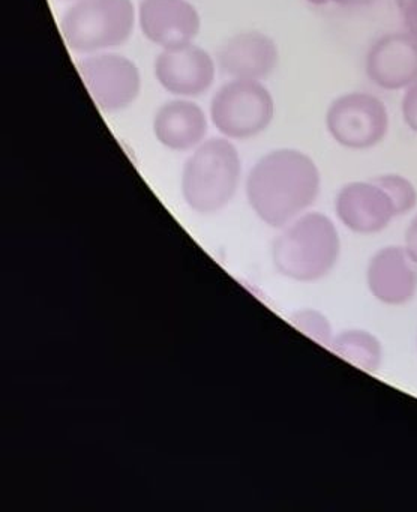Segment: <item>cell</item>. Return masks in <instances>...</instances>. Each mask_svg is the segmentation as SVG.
Returning a JSON list of instances; mask_svg holds the SVG:
<instances>
[{
	"instance_id": "603a6c76",
	"label": "cell",
	"mask_w": 417,
	"mask_h": 512,
	"mask_svg": "<svg viewBox=\"0 0 417 512\" xmlns=\"http://www.w3.org/2000/svg\"><path fill=\"white\" fill-rule=\"evenodd\" d=\"M69 2H75V0H69Z\"/></svg>"
},
{
	"instance_id": "6da1fadb",
	"label": "cell",
	"mask_w": 417,
	"mask_h": 512,
	"mask_svg": "<svg viewBox=\"0 0 417 512\" xmlns=\"http://www.w3.org/2000/svg\"><path fill=\"white\" fill-rule=\"evenodd\" d=\"M321 188L320 170L309 155L282 148L261 157L246 178L249 206L267 226L282 227L305 214Z\"/></svg>"
},
{
	"instance_id": "2e32d148",
	"label": "cell",
	"mask_w": 417,
	"mask_h": 512,
	"mask_svg": "<svg viewBox=\"0 0 417 512\" xmlns=\"http://www.w3.org/2000/svg\"><path fill=\"white\" fill-rule=\"evenodd\" d=\"M372 181L383 188L395 208L396 217H404L416 208L417 190L410 179L395 173H387V175L377 176Z\"/></svg>"
},
{
	"instance_id": "7a4b0ae2",
	"label": "cell",
	"mask_w": 417,
	"mask_h": 512,
	"mask_svg": "<svg viewBox=\"0 0 417 512\" xmlns=\"http://www.w3.org/2000/svg\"><path fill=\"white\" fill-rule=\"evenodd\" d=\"M341 239L335 223L320 212L305 214L282 227L272 248L276 271L299 283H312L335 268Z\"/></svg>"
},
{
	"instance_id": "4fadbf2b",
	"label": "cell",
	"mask_w": 417,
	"mask_h": 512,
	"mask_svg": "<svg viewBox=\"0 0 417 512\" xmlns=\"http://www.w3.org/2000/svg\"><path fill=\"white\" fill-rule=\"evenodd\" d=\"M216 62L231 79L261 82L278 67V46L261 32H242L219 47Z\"/></svg>"
},
{
	"instance_id": "ac0fdd59",
	"label": "cell",
	"mask_w": 417,
	"mask_h": 512,
	"mask_svg": "<svg viewBox=\"0 0 417 512\" xmlns=\"http://www.w3.org/2000/svg\"><path fill=\"white\" fill-rule=\"evenodd\" d=\"M402 116L411 131L417 134V82L408 86L402 98Z\"/></svg>"
},
{
	"instance_id": "9c48e42d",
	"label": "cell",
	"mask_w": 417,
	"mask_h": 512,
	"mask_svg": "<svg viewBox=\"0 0 417 512\" xmlns=\"http://www.w3.org/2000/svg\"><path fill=\"white\" fill-rule=\"evenodd\" d=\"M137 20L146 40L162 50L191 44L201 28L200 14L188 0H141Z\"/></svg>"
},
{
	"instance_id": "5bb4252c",
	"label": "cell",
	"mask_w": 417,
	"mask_h": 512,
	"mask_svg": "<svg viewBox=\"0 0 417 512\" xmlns=\"http://www.w3.org/2000/svg\"><path fill=\"white\" fill-rule=\"evenodd\" d=\"M153 134L164 148L174 152L192 151L206 139L204 110L189 98H176L159 107L153 118Z\"/></svg>"
},
{
	"instance_id": "5b68a950",
	"label": "cell",
	"mask_w": 417,
	"mask_h": 512,
	"mask_svg": "<svg viewBox=\"0 0 417 512\" xmlns=\"http://www.w3.org/2000/svg\"><path fill=\"white\" fill-rule=\"evenodd\" d=\"M275 101L258 80L233 79L222 85L210 103V119L216 130L230 140H248L269 128Z\"/></svg>"
},
{
	"instance_id": "44dd1931",
	"label": "cell",
	"mask_w": 417,
	"mask_h": 512,
	"mask_svg": "<svg viewBox=\"0 0 417 512\" xmlns=\"http://www.w3.org/2000/svg\"><path fill=\"white\" fill-rule=\"evenodd\" d=\"M309 4L312 5H327L336 4L342 5V7H357V5H368L375 2V0H308Z\"/></svg>"
},
{
	"instance_id": "d6986e66",
	"label": "cell",
	"mask_w": 417,
	"mask_h": 512,
	"mask_svg": "<svg viewBox=\"0 0 417 512\" xmlns=\"http://www.w3.org/2000/svg\"><path fill=\"white\" fill-rule=\"evenodd\" d=\"M402 247L410 254L411 259L417 263V214L414 215L413 220L410 221L407 229H405L404 245Z\"/></svg>"
},
{
	"instance_id": "8992f818",
	"label": "cell",
	"mask_w": 417,
	"mask_h": 512,
	"mask_svg": "<svg viewBox=\"0 0 417 512\" xmlns=\"http://www.w3.org/2000/svg\"><path fill=\"white\" fill-rule=\"evenodd\" d=\"M326 127L342 148L366 151L383 142L389 131V113L383 101L365 92L336 98L326 113Z\"/></svg>"
},
{
	"instance_id": "ba28073f",
	"label": "cell",
	"mask_w": 417,
	"mask_h": 512,
	"mask_svg": "<svg viewBox=\"0 0 417 512\" xmlns=\"http://www.w3.org/2000/svg\"><path fill=\"white\" fill-rule=\"evenodd\" d=\"M156 80L162 89L177 98H195L212 88L216 61L194 43L161 50L155 59Z\"/></svg>"
},
{
	"instance_id": "e0dca14e",
	"label": "cell",
	"mask_w": 417,
	"mask_h": 512,
	"mask_svg": "<svg viewBox=\"0 0 417 512\" xmlns=\"http://www.w3.org/2000/svg\"><path fill=\"white\" fill-rule=\"evenodd\" d=\"M291 323L303 334L308 335L309 338L317 341L318 344H323V346H330L333 338H335L329 319L320 311L311 310V308L296 311L291 316Z\"/></svg>"
},
{
	"instance_id": "30bf717a",
	"label": "cell",
	"mask_w": 417,
	"mask_h": 512,
	"mask_svg": "<svg viewBox=\"0 0 417 512\" xmlns=\"http://www.w3.org/2000/svg\"><path fill=\"white\" fill-rule=\"evenodd\" d=\"M335 214L345 229L362 236L383 232L396 218L392 202L374 181L344 185L335 197Z\"/></svg>"
},
{
	"instance_id": "52a82bcc",
	"label": "cell",
	"mask_w": 417,
	"mask_h": 512,
	"mask_svg": "<svg viewBox=\"0 0 417 512\" xmlns=\"http://www.w3.org/2000/svg\"><path fill=\"white\" fill-rule=\"evenodd\" d=\"M77 71L93 103L104 113L123 112L140 97V70L119 53L84 56L77 62Z\"/></svg>"
},
{
	"instance_id": "7c38bea8",
	"label": "cell",
	"mask_w": 417,
	"mask_h": 512,
	"mask_svg": "<svg viewBox=\"0 0 417 512\" xmlns=\"http://www.w3.org/2000/svg\"><path fill=\"white\" fill-rule=\"evenodd\" d=\"M368 79L384 91H401L417 82V41L408 32L378 38L366 55Z\"/></svg>"
},
{
	"instance_id": "3957f363",
	"label": "cell",
	"mask_w": 417,
	"mask_h": 512,
	"mask_svg": "<svg viewBox=\"0 0 417 512\" xmlns=\"http://www.w3.org/2000/svg\"><path fill=\"white\" fill-rule=\"evenodd\" d=\"M240 178L242 161L230 139L204 140L183 167V199L198 214H215L233 200Z\"/></svg>"
},
{
	"instance_id": "8fae6325",
	"label": "cell",
	"mask_w": 417,
	"mask_h": 512,
	"mask_svg": "<svg viewBox=\"0 0 417 512\" xmlns=\"http://www.w3.org/2000/svg\"><path fill=\"white\" fill-rule=\"evenodd\" d=\"M366 286L381 304L389 307L410 304L417 295V263L404 247L380 248L369 259Z\"/></svg>"
},
{
	"instance_id": "7402d4cb",
	"label": "cell",
	"mask_w": 417,
	"mask_h": 512,
	"mask_svg": "<svg viewBox=\"0 0 417 512\" xmlns=\"http://www.w3.org/2000/svg\"><path fill=\"white\" fill-rule=\"evenodd\" d=\"M407 2L408 0H396V5H398L399 10H402Z\"/></svg>"
},
{
	"instance_id": "ffe728a7",
	"label": "cell",
	"mask_w": 417,
	"mask_h": 512,
	"mask_svg": "<svg viewBox=\"0 0 417 512\" xmlns=\"http://www.w3.org/2000/svg\"><path fill=\"white\" fill-rule=\"evenodd\" d=\"M401 11L408 34L417 41V0H408Z\"/></svg>"
},
{
	"instance_id": "9a60e30c",
	"label": "cell",
	"mask_w": 417,
	"mask_h": 512,
	"mask_svg": "<svg viewBox=\"0 0 417 512\" xmlns=\"http://www.w3.org/2000/svg\"><path fill=\"white\" fill-rule=\"evenodd\" d=\"M330 346L345 361L369 373L377 371L383 362L384 352L381 341L378 340L377 335L366 329H345L335 335Z\"/></svg>"
},
{
	"instance_id": "277c9868",
	"label": "cell",
	"mask_w": 417,
	"mask_h": 512,
	"mask_svg": "<svg viewBox=\"0 0 417 512\" xmlns=\"http://www.w3.org/2000/svg\"><path fill=\"white\" fill-rule=\"evenodd\" d=\"M135 22L132 0H75L60 19V34L71 52L95 55L123 46Z\"/></svg>"
}]
</instances>
